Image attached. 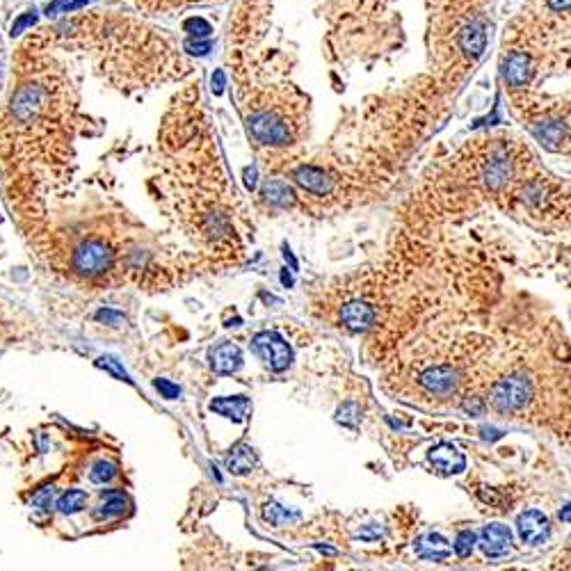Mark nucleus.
<instances>
[{
    "label": "nucleus",
    "mask_w": 571,
    "mask_h": 571,
    "mask_svg": "<svg viewBox=\"0 0 571 571\" xmlns=\"http://www.w3.org/2000/svg\"><path fill=\"white\" fill-rule=\"evenodd\" d=\"M210 409L222 413V416L231 418L236 423H243L247 416H250L252 409V400L245 398V395H236V398H217L210 402Z\"/></svg>",
    "instance_id": "nucleus-11"
},
{
    "label": "nucleus",
    "mask_w": 571,
    "mask_h": 571,
    "mask_svg": "<svg viewBox=\"0 0 571 571\" xmlns=\"http://www.w3.org/2000/svg\"><path fill=\"white\" fill-rule=\"evenodd\" d=\"M283 256H286V261H290L293 270H297V261H295V256L290 254V250H288V247H286V250H283Z\"/></svg>",
    "instance_id": "nucleus-28"
},
{
    "label": "nucleus",
    "mask_w": 571,
    "mask_h": 571,
    "mask_svg": "<svg viewBox=\"0 0 571 571\" xmlns=\"http://www.w3.org/2000/svg\"><path fill=\"white\" fill-rule=\"evenodd\" d=\"M53 499H55V487H44L41 492H37L32 496V505L37 510H49L51 505H53Z\"/></svg>",
    "instance_id": "nucleus-22"
},
{
    "label": "nucleus",
    "mask_w": 571,
    "mask_h": 571,
    "mask_svg": "<svg viewBox=\"0 0 571 571\" xmlns=\"http://www.w3.org/2000/svg\"><path fill=\"white\" fill-rule=\"evenodd\" d=\"M256 464V455H254V448L247 446V444H240L236 450H231V455L226 459V468L236 475H245L250 473Z\"/></svg>",
    "instance_id": "nucleus-15"
},
{
    "label": "nucleus",
    "mask_w": 571,
    "mask_h": 571,
    "mask_svg": "<svg viewBox=\"0 0 571 571\" xmlns=\"http://www.w3.org/2000/svg\"><path fill=\"white\" fill-rule=\"evenodd\" d=\"M46 91L41 85H25L14 94L12 98V115L16 122L21 124H32L34 119H39V115L46 108Z\"/></svg>",
    "instance_id": "nucleus-4"
},
{
    "label": "nucleus",
    "mask_w": 571,
    "mask_h": 571,
    "mask_svg": "<svg viewBox=\"0 0 571 571\" xmlns=\"http://www.w3.org/2000/svg\"><path fill=\"white\" fill-rule=\"evenodd\" d=\"M464 409L471 413V416H482V413H485V402L480 398H471V400L464 402Z\"/></svg>",
    "instance_id": "nucleus-27"
},
{
    "label": "nucleus",
    "mask_w": 571,
    "mask_h": 571,
    "mask_svg": "<svg viewBox=\"0 0 571 571\" xmlns=\"http://www.w3.org/2000/svg\"><path fill=\"white\" fill-rule=\"evenodd\" d=\"M96 320L98 322H105V325H113V327H119V325H124V316L122 313H117V311H110V309H101L96 313Z\"/></svg>",
    "instance_id": "nucleus-25"
},
{
    "label": "nucleus",
    "mask_w": 571,
    "mask_h": 571,
    "mask_svg": "<svg viewBox=\"0 0 571 571\" xmlns=\"http://www.w3.org/2000/svg\"><path fill=\"white\" fill-rule=\"evenodd\" d=\"M128 508V499H126V494L122 492H110L103 496V501H101V505L96 508L94 512V519L98 521H105V519H115V517H122V514L126 512Z\"/></svg>",
    "instance_id": "nucleus-14"
},
{
    "label": "nucleus",
    "mask_w": 571,
    "mask_h": 571,
    "mask_svg": "<svg viewBox=\"0 0 571 571\" xmlns=\"http://www.w3.org/2000/svg\"><path fill=\"white\" fill-rule=\"evenodd\" d=\"M210 366L219 375H233L243 366V352L233 343H222L210 349Z\"/></svg>",
    "instance_id": "nucleus-10"
},
{
    "label": "nucleus",
    "mask_w": 571,
    "mask_h": 571,
    "mask_svg": "<svg viewBox=\"0 0 571 571\" xmlns=\"http://www.w3.org/2000/svg\"><path fill=\"white\" fill-rule=\"evenodd\" d=\"M115 475H117V466L113 462H105V459H101V462H96L94 466H91L89 480L94 482V485H105V482L113 480Z\"/></svg>",
    "instance_id": "nucleus-18"
},
{
    "label": "nucleus",
    "mask_w": 571,
    "mask_h": 571,
    "mask_svg": "<svg viewBox=\"0 0 571 571\" xmlns=\"http://www.w3.org/2000/svg\"><path fill=\"white\" fill-rule=\"evenodd\" d=\"M153 384H155V389H158L167 400H174V398H179V395H181V389H179V386H177V384H172V382H167V380H155Z\"/></svg>",
    "instance_id": "nucleus-26"
},
{
    "label": "nucleus",
    "mask_w": 571,
    "mask_h": 571,
    "mask_svg": "<svg viewBox=\"0 0 571 571\" xmlns=\"http://www.w3.org/2000/svg\"><path fill=\"white\" fill-rule=\"evenodd\" d=\"M34 21H37V12H34V9H30V12H25V14H21V16L16 18L14 25H12V32H9V34H12V37L21 34L25 27H30Z\"/></svg>",
    "instance_id": "nucleus-24"
},
{
    "label": "nucleus",
    "mask_w": 571,
    "mask_h": 571,
    "mask_svg": "<svg viewBox=\"0 0 571 571\" xmlns=\"http://www.w3.org/2000/svg\"><path fill=\"white\" fill-rule=\"evenodd\" d=\"M532 398V384L521 375H510L503 377L494 384L492 389V402L499 411L505 413H517L521 411Z\"/></svg>",
    "instance_id": "nucleus-1"
},
{
    "label": "nucleus",
    "mask_w": 571,
    "mask_h": 571,
    "mask_svg": "<svg viewBox=\"0 0 571 571\" xmlns=\"http://www.w3.org/2000/svg\"><path fill=\"white\" fill-rule=\"evenodd\" d=\"M421 384L425 386V389L432 395H439V398H444V395H450V393L455 391V386H457V371H455L453 366H448V364L432 366V368H428V371H423Z\"/></svg>",
    "instance_id": "nucleus-5"
},
{
    "label": "nucleus",
    "mask_w": 571,
    "mask_h": 571,
    "mask_svg": "<svg viewBox=\"0 0 571 571\" xmlns=\"http://www.w3.org/2000/svg\"><path fill=\"white\" fill-rule=\"evenodd\" d=\"M254 349L256 354L263 359V364L274 373L286 371L293 361L290 345L286 343L277 331H261V334L254 338Z\"/></svg>",
    "instance_id": "nucleus-3"
},
{
    "label": "nucleus",
    "mask_w": 571,
    "mask_h": 571,
    "mask_svg": "<svg viewBox=\"0 0 571 571\" xmlns=\"http://www.w3.org/2000/svg\"><path fill=\"white\" fill-rule=\"evenodd\" d=\"M87 505V494L82 492V489H69L67 494H62L60 496V501H58V510L62 514H76L80 512L82 508Z\"/></svg>",
    "instance_id": "nucleus-16"
},
{
    "label": "nucleus",
    "mask_w": 571,
    "mask_h": 571,
    "mask_svg": "<svg viewBox=\"0 0 571 571\" xmlns=\"http://www.w3.org/2000/svg\"><path fill=\"white\" fill-rule=\"evenodd\" d=\"M263 197L268 201H272V204H277V206H288L293 201V190L281 181H270V183H265Z\"/></svg>",
    "instance_id": "nucleus-17"
},
{
    "label": "nucleus",
    "mask_w": 571,
    "mask_h": 571,
    "mask_svg": "<svg viewBox=\"0 0 571 571\" xmlns=\"http://www.w3.org/2000/svg\"><path fill=\"white\" fill-rule=\"evenodd\" d=\"M265 519H270L272 523H277V526H283V523L297 519V514H290L288 510H283L281 505L272 503V505H268V510H265Z\"/></svg>",
    "instance_id": "nucleus-20"
},
{
    "label": "nucleus",
    "mask_w": 571,
    "mask_h": 571,
    "mask_svg": "<svg viewBox=\"0 0 571 571\" xmlns=\"http://www.w3.org/2000/svg\"><path fill=\"white\" fill-rule=\"evenodd\" d=\"M340 320H343V325L347 329L366 331L377 322V311L368 302L354 300V302H347L343 307V311H340Z\"/></svg>",
    "instance_id": "nucleus-9"
},
{
    "label": "nucleus",
    "mask_w": 571,
    "mask_h": 571,
    "mask_svg": "<svg viewBox=\"0 0 571 571\" xmlns=\"http://www.w3.org/2000/svg\"><path fill=\"white\" fill-rule=\"evenodd\" d=\"M430 462L435 464L437 471H441L444 475H455L462 473L466 468V457L464 453H459V448L453 444H439L430 450Z\"/></svg>",
    "instance_id": "nucleus-8"
},
{
    "label": "nucleus",
    "mask_w": 571,
    "mask_h": 571,
    "mask_svg": "<svg viewBox=\"0 0 571 571\" xmlns=\"http://www.w3.org/2000/svg\"><path fill=\"white\" fill-rule=\"evenodd\" d=\"M281 281H283L286 286H293V277H290L288 272H283V274H281Z\"/></svg>",
    "instance_id": "nucleus-29"
},
{
    "label": "nucleus",
    "mask_w": 571,
    "mask_h": 571,
    "mask_svg": "<svg viewBox=\"0 0 571 571\" xmlns=\"http://www.w3.org/2000/svg\"><path fill=\"white\" fill-rule=\"evenodd\" d=\"M295 179H297L302 188H307L313 195H327L331 190V179L320 167H311V165L309 167H300L295 172Z\"/></svg>",
    "instance_id": "nucleus-12"
},
{
    "label": "nucleus",
    "mask_w": 571,
    "mask_h": 571,
    "mask_svg": "<svg viewBox=\"0 0 571 571\" xmlns=\"http://www.w3.org/2000/svg\"><path fill=\"white\" fill-rule=\"evenodd\" d=\"M338 421L345 423V425H349V428H354L359 423V407H357V404H352V402L343 404L340 411H338Z\"/></svg>",
    "instance_id": "nucleus-23"
},
{
    "label": "nucleus",
    "mask_w": 571,
    "mask_h": 571,
    "mask_svg": "<svg viewBox=\"0 0 571 571\" xmlns=\"http://www.w3.org/2000/svg\"><path fill=\"white\" fill-rule=\"evenodd\" d=\"M416 553L425 560H435V563H441L450 556V546L448 541L439 535V532H428L416 541Z\"/></svg>",
    "instance_id": "nucleus-13"
},
{
    "label": "nucleus",
    "mask_w": 571,
    "mask_h": 571,
    "mask_svg": "<svg viewBox=\"0 0 571 571\" xmlns=\"http://www.w3.org/2000/svg\"><path fill=\"white\" fill-rule=\"evenodd\" d=\"M480 548L489 558H503L512 548V532L503 523H489L480 532Z\"/></svg>",
    "instance_id": "nucleus-7"
},
{
    "label": "nucleus",
    "mask_w": 571,
    "mask_h": 571,
    "mask_svg": "<svg viewBox=\"0 0 571 571\" xmlns=\"http://www.w3.org/2000/svg\"><path fill=\"white\" fill-rule=\"evenodd\" d=\"M96 366H98V368H105V371H110L113 375H117L119 380L131 382V377H128V373L124 371L122 366H119V361H117V359H113V357H101L98 361H96Z\"/></svg>",
    "instance_id": "nucleus-21"
},
{
    "label": "nucleus",
    "mask_w": 571,
    "mask_h": 571,
    "mask_svg": "<svg viewBox=\"0 0 571 571\" xmlns=\"http://www.w3.org/2000/svg\"><path fill=\"white\" fill-rule=\"evenodd\" d=\"M517 528H519V537L526 541V544H544L546 537H548V517L546 514H541L539 510H528L523 512L519 521H517Z\"/></svg>",
    "instance_id": "nucleus-6"
},
{
    "label": "nucleus",
    "mask_w": 571,
    "mask_h": 571,
    "mask_svg": "<svg viewBox=\"0 0 571 571\" xmlns=\"http://www.w3.org/2000/svg\"><path fill=\"white\" fill-rule=\"evenodd\" d=\"M110 265H113V252L101 240L82 243L73 254V270L82 277H98L110 270Z\"/></svg>",
    "instance_id": "nucleus-2"
},
{
    "label": "nucleus",
    "mask_w": 571,
    "mask_h": 571,
    "mask_svg": "<svg viewBox=\"0 0 571 571\" xmlns=\"http://www.w3.org/2000/svg\"><path fill=\"white\" fill-rule=\"evenodd\" d=\"M475 548V532L473 530H462L455 539V553L459 558H468Z\"/></svg>",
    "instance_id": "nucleus-19"
}]
</instances>
